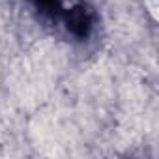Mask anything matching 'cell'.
Here are the masks:
<instances>
[{
	"label": "cell",
	"instance_id": "cell-1",
	"mask_svg": "<svg viewBox=\"0 0 159 159\" xmlns=\"http://www.w3.org/2000/svg\"><path fill=\"white\" fill-rule=\"evenodd\" d=\"M62 19H64L66 30L79 41H86L94 34L96 23H98L96 11L84 2H79V4L71 6L69 10H64Z\"/></svg>",
	"mask_w": 159,
	"mask_h": 159
}]
</instances>
